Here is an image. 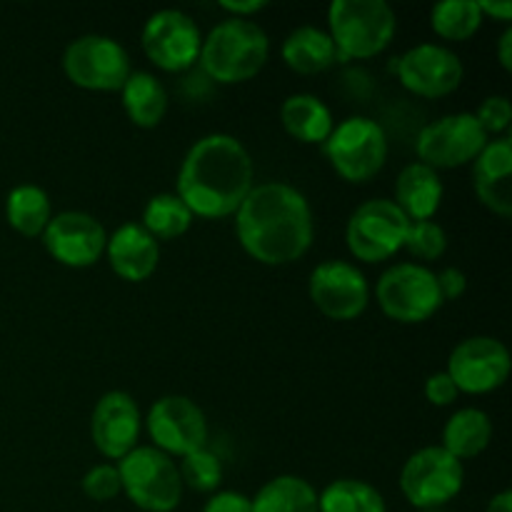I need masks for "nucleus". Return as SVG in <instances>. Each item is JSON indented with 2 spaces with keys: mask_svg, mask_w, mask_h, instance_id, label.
Segmentation results:
<instances>
[{
  "mask_svg": "<svg viewBox=\"0 0 512 512\" xmlns=\"http://www.w3.org/2000/svg\"><path fill=\"white\" fill-rule=\"evenodd\" d=\"M233 218L240 248L260 265H293L313 245L315 223L308 198L280 180L253 185Z\"/></svg>",
  "mask_w": 512,
  "mask_h": 512,
  "instance_id": "f257e3e1",
  "label": "nucleus"
},
{
  "mask_svg": "<svg viewBox=\"0 0 512 512\" xmlns=\"http://www.w3.org/2000/svg\"><path fill=\"white\" fill-rule=\"evenodd\" d=\"M255 185V165L235 135L210 133L195 140L178 168L175 195L193 218L223 220L235 215Z\"/></svg>",
  "mask_w": 512,
  "mask_h": 512,
  "instance_id": "f03ea898",
  "label": "nucleus"
},
{
  "mask_svg": "<svg viewBox=\"0 0 512 512\" xmlns=\"http://www.w3.org/2000/svg\"><path fill=\"white\" fill-rule=\"evenodd\" d=\"M270 58V38L255 20L225 18L203 38L200 68L213 83L238 85L253 80Z\"/></svg>",
  "mask_w": 512,
  "mask_h": 512,
  "instance_id": "7ed1b4c3",
  "label": "nucleus"
},
{
  "mask_svg": "<svg viewBox=\"0 0 512 512\" xmlns=\"http://www.w3.org/2000/svg\"><path fill=\"white\" fill-rule=\"evenodd\" d=\"M398 33V15L385 0H333L328 35L338 60H368L383 53Z\"/></svg>",
  "mask_w": 512,
  "mask_h": 512,
  "instance_id": "20e7f679",
  "label": "nucleus"
},
{
  "mask_svg": "<svg viewBox=\"0 0 512 512\" xmlns=\"http://www.w3.org/2000/svg\"><path fill=\"white\" fill-rule=\"evenodd\" d=\"M323 148L328 163L345 183L363 185L385 168L390 140L378 120L368 115H350L335 123Z\"/></svg>",
  "mask_w": 512,
  "mask_h": 512,
  "instance_id": "39448f33",
  "label": "nucleus"
},
{
  "mask_svg": "<svg viewBox=\"0 0 512 512\" xmlns=\"http://www.w3.org/2000/svg\"><path fill=\"white\" fill-rule=\"evenodd\" d=\"M123 495L143 512H173L183 500L178 463L153 445H138L118 463Z\"/></svg>",
  "mask_w": 512,
  "mask_h": 512,
  "instance_id": "423d86ee",
  "label": "nucleus"
},
{
  "mask_svg": "<svg viewBox=\"0 0 512 512\" xmlns=\"http://www.w3.org/2000/svg\"><path fill=\"white\" fill-rule=\"evenodd\" d=\"M375 300L385 318L400 325H418L443 308L438 278L423 263H395L375 283Z\"/></svg>",
  "mask_w": 512,
  "mask_h": 512,
  "instance_id": "0eeeda50",
  "label": "nucleus"
},
{
  "mask_svg": "<svg viewBox=\"0 0 512 512\" xmlns=\"http://www.w3.org/2000/svg\"><path fill=\"white\" fill-rule=\"evenodd\" d=\"M63 73L75 88L93 93H120L133 73L130 55L120 40L88 33L63 50Z\"/></svg>",
  "mask_w": 512,
  "mask_h": 512,
  "instance_id": "6e6552de",
  "label": "nucleus"
},
{
  "mask_svg": "<svg viewBox=\"0 0 512 512\" xmlns=\"http://www.w3.org/2000/svg\"><path fill=\"white\" fill-rule=\"evenodd\" d=\"M408 228L410 220L390 198L365 200L350 213L345 245L355 260L378 265L403 250Z\"/></svg>",
  "mask_w": 512,
  "mask_h": 512,
  "instance_id": "1a4fd4ad",
  "label": "nucleus"
},
{
  "mask_svg": "<svg viewBox=\"0 0 512 512\" xmlns=\"http://www.w3.org/2000/svg\"><path fill=\"white\" fill-rule=\"evenodd\" d=\"M463 485V463L440 445L415 450L400 470V493L418 510H435L453 503Z\"/></svg>",
  "mask_w": 512,
  "mask_h": 512,
  "instance_id": "9d476101",
  "label": "nucleus"
},
{
  "mask_svg": "<svg viewBox=\"0 0 512 512\" xmlns=\"http://www.w3.org/2000/svg\"><path fill=\"white\" fill-rule=\"evenodd\" d=\"M488 140L475 113H450L420 130L415 138V153L418 163L428 168L453 170L473 163Z\"/></svg>",
  "mask_w": 512,
  "mask_h": 512,
  "instance_id": "9b49d317",
  "label": "nucleus"
},
{
  "mask_svg": "<svg viewBox=\"0 0 512 512\" xmlns=\"http://www.w3.org/2000/svg\"><path fill=\"white\" fill-rule=\"evenodd\" d=\"M140 45L155 68L165 73H185L198 63L203 33L185 10L163 8L145 20Z\"/></svg>",
  "mask_w": 512,
  "mask_h": 512,
  "instance_id": "f8f14e48",
  "label": "nucleus"
},
{
  "mask_svg": "<svg viewBox=\"0 0 512 512\" xmlns=\"http://www.w3.org/2000/svg\"><path fill=\"white\" fill-rule=\"evenodd\" d=\"M143 425L153 440V448L170 458H185L208 445V418L200 405L185 395H163L155 400Z\"/></svg>",
  "mask_w": 512,
  "mask_h": 512,
  "instance_id": "ddd939ff",
  "label": "nucleus"
},
{
  "mask_svg": "<svg viewBox=\"0 0 512 512\" xmlns=\"http://www.w3.org/2000/svg\"><path fill=\"white\" fill-rule=\"evenodd\" d=\"M510 370L512 358L503 340L490 338V335H473L455 345L445 373L450 375L458 393L488 395L508 383Z\"/></svg>",
  "mask_w": 512,
  "mask_h": 512,
  "instance_id": "4468645a",
  "label": "nucleus"
},
{
  "mask_svg": "<svg viewBox=\"0 0 512 512\" xmlns=\"http://www.w3.org/2000/svg\"><path fill=\"white\" fill-rule=\"evenodd\" d=\"M390 68L400 85L418 98L438 100L455 93L463 83V60L453 48L440 43H418L393 60Z\"/></svg>",
  "mask_w": 512,
  "mask_h": 512,
  "instance_id": "2eb2a0df",
  "label": "nucleus"
},
{
  "mask_svg": "<svg viewBox=\"0 0 512 512\" xmlns=\"http://www.w3.org/2000/svg\"><path fill=\"white\" fill-rule=\"evenodd\" d=\"M308 295L330 320H358L370 305V283L358 265L348 260H323L308 278Z\"/></svg>",
  "mask_w": 512,
  "mask_h": 512,
  "instance_id": "dca6fc26",
  "label": "nucleus"
},
{
  "mask_svg": "<svg viewBox=\"0 0 512 512\" xmlns=\"http://www.w3.org/2000/svg\"><path fill=\"white\" fill-rule=\"evenodd\" d=\"M40 240L50 258L65 268H90L105 255L108 230L85 210H63L50 218Z\"/></svg>",
  "mask_w": 512,
  "mask_h": 512,
  "instance_id": "f3484780",
  "label": "nucleus"
},
{
  "mask_svg": "<svg viewBox=\"0 0 512 512\" xmlns=\"http://www.w3.org/2000/svg\"><path fill=\"white\" fill-rule=\"evenodd\" d=\"M140 430H143V415L130 393L108 390L95 403L90 415V440L108 463H118L130 450L138 448Z\"/></svg>",
  "mask_w": 512,
  "mask_h": 512,
  "instance_id": "a211bd4d",
  "label": "nucleus"
},
{
  "mask_svg": "<svg viewBox=\"0 0 512 512\" xmlns=\"http://www.w3.org/2000/svg\"><path fill=\"white\" fill-rule=\"evenodd\" d=\"M473 188L480 203L500 218L512 215V140L510 135L490 138L473 160Z\"/></svg>",
  "mask_w": 512,
  "mask_h": 512,
  "instance_id": "6ab92c4d",
  "label": "nucleus"
},
{
  "mask_svg": "<svg viewBox=\"0 0 512 512\" xmlns=\"http://www.w3.org/2000/svg\"><path fill=\"white\" fill-rule=\"evenodd\" d=\"M105 258L125 283H143L158 270L160 243L140 223H123L108 235Z\"/></svg>",
  "mask_w": 512,
  "mask_h": 512,
  "instance_id": "aec40b11",
  "label": "nucleus"
},
{
  "mask_svg": "<svg viewBox=\"0 0 512 512\" xmlns=\"http://www.w3.org/2000/svg\"><path fill=\"white\" fill-rule=\"evenodd\" d=\"M443 195L445 188L438 170L428 168L418 160L405 165L395 178L393 203L403 210L408 220H433L443 205Z\"/></svg>",
  "mask_w": 512,
  "mask_h": 512,
  "instance_id": "412c9836",
  "label": "nucleus"
},
{
  "mask_svg": "<svg viewBox=\"0 0 512 512\" xmlns=\"http://www.w3.org/2000/svg\"><path fill=\"white\" fill-rule=\"evenodd\" d=\"M280 58L293 73L320 75L338 63V50L328 30L315 25H300L293 33L285 35L280 45Z\"/></svg>",
  "mask_w": 512,
  "mask_h": 512,
  "instance_id": "4be33fe9",
  "label": "nucleus"
},
{
  "mask_svg": "<svg viewBox=\"0 0 512 512\" xmlns=\"http://www.w3.org/2000/svg\"><path fill=\"white\" fill-rule=\"evenodd\" d=\"M280 123L290 138L305 145H323L335 128L333 110L313 93L288 95L280 105Z\"/></svg>",
  "mask_w": 512,
  "mask_h": 512,
  "instance_id": "5701e85b",
  "label": "nucleus"
},
{
  "mask_svg": "<svg viewBox=\"0 0 512 512\" xmlns=\"http://www.w3.org/2000/svg\"><path fill=\"white\" fill-rule=\"evenodd\" d=\"M120 103L133 125L143 130L158 128L170 108V98L160 78L148 70H133L120 88Z\"/></svg>",
  "mask_w": 512,
  "mask_h": 512,
  "instance_id": "b1692460",
  "label": "nucleus"
},
{
  "mask_svg": "<svg viewBox=\"0 0 512 512\" xmlns=\"http://www.w3.org/2000/svg\"><path fill=\"white\" fill-rule=\"evenodd\" d=\"M493 440V420L480 408H463L448 418L443 425V443L440 448L448 450L453 458L473 460L483 453Z\"/></svg>",
  "mask_w": 512,
  "mask_h": 512,
  "instance_id": "393cba45",
  "label": "nucleus"
},
{
  "mask_svg": "<svg viewBox=\"0 0 512 512\" xmlns=\"http://www.w3.org/2000/svg\"><path fill=\"white\" fill-rule=\"evenodd\" d=\"M50 218H53V203L40 185H15L5 198V220L15 233L25 238H40Z\"/></svg>",
  "mask_w": 512,
  "mask_h": 512,
  "instance_id": "a878e982",
  "label": "nucleus"
},
{
  "mask_svg": "<svg viewBox=\"0 0 512 512\" xmlns=\"http://www.w3.org/2000/svg\"><path fill=\"white\" fill-rule=\"evenodd\" d=\"M250 503L253 512H318V490L300 475H278Z\"/></svg>",
  "mask_w": 512,
  "mask_h": 512,
  "instance_id": "bb28decb",
  "label": "nucleus"
},
{
  "mask_svg": "<svg viewBox=\"0 0 512 512\" xmlns=\"http://www.w3.org/2000/svg\"><path fill=\"white\" fill-rule=\"evenodd\" d=\"M318 512H388V505L365 480L340 478L318 493Z\"/></svg>",
  "mask_w": 512,
  "mask_h": 512,
  "instance_id": "cd10ccee",
  "label": "nucleus"
},
{
  "mask_svg": "<svg viewBox=\"0 0 512 512\" xmlns=\"http://www.w3.org/2000/svg\"><path fill=\"white\" fill-rule=\"evenodd\" d=\"M140 225L153 235L155 240H178L193 225V213L185 208L183 200L175 193H158L145 203Z\"/></svg>",
  "mask_w": 512,
  "mask_h": 512,
  "instance_id": "c85d7f7f",
  "label": "nucleus"
},
{
  "mask_svg": "<svg viewBox=\"0 0 512 512\" xmlns=\"http://www.w3.org/2000/svg\"><path fill=\"white\" fill-rule=\"evenodd\" d=\"M478 0H443L430 10V28L435 35L450 43H465L483 25Z\"/></svg>",
  "mask_w": 512,
  "mask_h": 512,
  "instance_id": "c756f323",
  "label": "nucleus"
},
{
  "mask_svg": "<svg viewBox=\"0 0 512 512\" xmlns=\"http://www.w3.org/2000/svg\"><path fill=\"white\" fill-rule=\"evenodd\" d=\"M178 473L183 480V488L195 490V493L213 495L218 493L220 483H223V463L213 450H208V445L180 458Z\"/></svg>",
  "mask_w": 512,
  "mask_h": 512,
  "instance_id": "7c9ffc66",
  "label": "nucleus"
},
{
  "mask_svg": "<svg viewBox=\"0 0 512 512\" xmlns=\"http://www.w3.org/2000/svg\"><path fill=\"white\" fill-rule=\"evenodd\" d=\"M403 250H408L413 258L430 263V260L443 258L448 250V233L435 220H410L408 235H405Z\"/></svg>",
  "mask_w": 512,
  "mask_h": 512,
  "instance_id": "2f4dec72",
  "label": "nucleus"
},
{
  "mask_svg": "<svg viewBox=\"0 0 512 512\" xmlns=\"http://www.w3.org/2000/svg\"><path fill=\"white\" fill-rule=\"evenodd\" d=\"M80 488H83L85 498L93 500V503H110V500H115L118 495H123L118 465L115 463L93 465V468L83 475Z\"/></svg>",
  "mask_w": 512,
  "mask_h": 512,
  "instance_id": "473e14b6",
  "label": "nucleus"
},
{
  "mask_svg": "<svg viewBox=\"0 0 512 512\" xmlns=\"http://www.w3.org/2000/svg\"><path fill=\"white\" fill-rule=\"evenodd\" d=\"M475 118H478L480 128L488 133V138H503L512 125L510 98L508 95H490L475 110Z\"/></svg>",
  "mask_w": 512,
  "mask_h": 512,
  "instance_id": "72a5a7b5",
  "label": "nucleus"
},
{
  "mask_svg": "<svg viewBox=\"0 0 512 512\" xmlns=\"http://www.w3.org/2000/svg\"><path fill=\"white\" fill-rule=\"evenodd\" d=\"M423 393L425 400H428L430 405H435V408H448V405H453L455 400L460 398L458 388H455V383L450 380V375L445 373V370L428 375Z\"/></svg>",
  "mask_w": 512,
  "mask_h": 512,
  "instance_id": "f704fd0d",
  "label": "nucleus"
},
{
  "mask_svg": "<svg viewBox=\"0 0 512 512\" xmlns=\"http://www.w3.org/2000/svg\"><path fill=\"white\" fill-rule=\"evenodd\" d=\"M203 512H253V503L238 490H218L205 500Z\"/></svg>",
  "mask_w": 512,
  "mask_h": 512,
  "instance_id": "c9c22d12",
  "label": "nucleus"
},
{
  "mask_svg": "<svg viewBox=\"0 0 512 512\" xmlns=\"http://www.w3.org/2000/svg\"><path fill=\"white\" fill-rule=\"evenodd\" d=\"M435 278H438V290L443 295V303L463 298L465 290H468V278H465L460 268H443L440 273H435Z\"/></svg>",
  "mask_w": 512,
  "mask_h": 512,
  "instance_id": "e433bc0d",
  "label": "nucleus"
},
{
  "mask_svg": "<svg viewBox=\"0 0 512 512\" xmlns=\"http://www.w3.org/2000/svg\"><path fill=\"white\" fill-rule=\"evenodd\" d=\"M220 8L228 13V18L253 20V15H258L260 10L268 8V3H265V0H223Z\"/></svg>",
  "mask_w": 512,
  "mask_h": 512,
  "instance_id": "4c0bfd02",
  "label": "nucleus"
},
{
  "mask_svg": "<svg viewBox=\"0 0 512 512\" xmlns=\"http://www.w3.org/2000/svg\"><path fill=\"white\" fill-rule=\"evenodd\" d=\"M480 13H483V18H493V20H500V23H510L512 18V3L510 0H483V3H478Z\"/></svg>",
  "mask_w": 512,
  "mask_h": 512,
  "instance_id": "58836bf2",
  "label": "nucleus"
},
{
  "mask_svg": "<svg viewBox=\"0 0 512 512\" xmlns=\"http://www.w3.org/2000/svg\"><path fill=\"white\" fill-rule=\"evenodd\" d=\"M498 60L505 70H512V28L510 25L503 30V35H500V40H498Z\"/></svg>",
  "mask_w": 512,
  "mask_h": 512,
  "instance_id": "ea45409f",
  "label": "nucleus"
},
{
  "mask_svg": "<svg viewBox=\"0 0 512 512\" xmlns=\"http://www.w3.org/2000/svg\"><path fill=\"white\" fill-rule=\"evenodd\" d=\"M485 512H512V493L510 490H500L498 495H493Z\"/></svg>",
  "mask_w": 512,
  "mask_h": 512,
  "instance_id": "a19ab883",
  "label": "nucleus"
}]
</instances>
